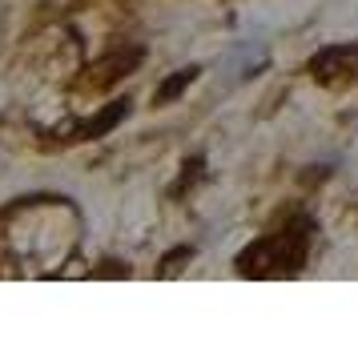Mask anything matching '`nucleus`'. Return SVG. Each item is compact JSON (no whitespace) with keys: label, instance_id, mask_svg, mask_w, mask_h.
<instances>
[{"label":"nucleus","instance_id":"nucleus-2","mask_svg":"<svg viewBox=\"0 0 358 346\" xmlns=\"http://www.w3.org/2000/svg\"><path fill=\"white\" fill-rule=\"evenodd\" d=\"M310 77L326 89L358 85V45H330L318 57H310Z\"/></svg>","mask_w":358,"mask_h":346},{"label":"nucleus","instance_id":"nucleus-6","mask_svg":"<svg viewBox=\"0 0 358 346\" xmlns=\"http://www.w3.org/2000/svg\"><path fill=\"white\" fill-rule=\"evenodd\" d=\"M201 169H206V161H201V157H194V161L181 165V182L173 185V198H181L185 189H194V185L201 182Z\"/></svg>","mask_w":358,"mask_h":346},{"label":"nucleus","instance_id":"nucleus-5","mask_svg":"<svg viewBox=\"0 0 358 346\" xmlns=\"http://www.w3.org/2000/svg\"><path fill=\"white\" fill-rule=\"evenodd\" d=\"M197 77H201V65L178 69L173 77H165V81L157 85V93H153V101H157V105H173V101H178L181 93H185V89H189V85L197 81Z\"/></svg>","mask_w":358,"mask_h":346},{"label":"nucleus","instance_id":"nucleus-1","mask_svg":"<svg viewBox=\"0 0 358 346\" xmlns=\"http://www.w3.org/2000/svg\"><path fill=\"white\" fill-rule=\"evenodd\" d=\"M310 238H314V222L306 214H294L282 230L262 233L258 242L238 254V274L242 278H286L298 274L310 258Z\"/></svg>","mask_w":358,"mask_h":346},{"label":"nucleus","instance_id":"nucleus-7","mask_svg":"<svg viewBox=\"0 0 358 346\" xmlns=\"http://www.w3.org/2000/svg\"><path fill=\"white\" fill-rule=\"evenodd\" d=\"M181 258H194V246H181V250H173V254L165 258V274H173V270H178V262H181Z\"/></svg>","mask_w":358,"mask_h":346},{"label":"nucleus","instance_id":"nucleus-4","mask_svg":"<svg viewBox=\"0 0 358 346\" xmlns=\"http://www.w3.org/2000/svg\"><path fill=\"white\" fill-rule=\"evenodd\" d=\"M125 117H129V97H125V101H109V105H105L97 117H89V121H81V125H77V137H85V141L105 137V133L117 129Z\"/></svg>","mask_w":358,"mask_h":346},{"label":"nucleus","instance_id":"nucleus-3","mask_svg":"<svg viewBox=\"0 0 358 346\" xmlns=\"http://www.w3.org/2000/svg\"><path fill=\"white\" fill-rule=\"evenodd\" d=\"M141 57H145V49H137V45H133V49H113L105 61L93 65L89 85H93V89H109V85H117L121 77H129L133 69L141 65Z\"/></svg>","mask_w":358,"mask_h":346}]
</instances>
